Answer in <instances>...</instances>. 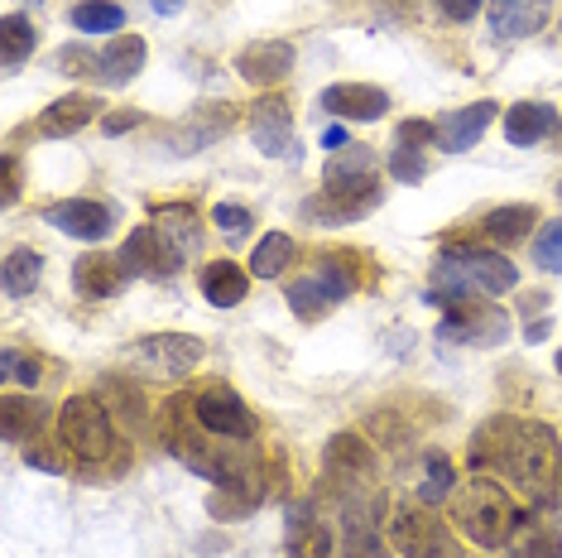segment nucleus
Here are the masks:
<instances>
[{
	"label": "nucleus",
	"instance_id": "1",
	"mask_svg": "<svg viewBox=\"0 0 562 558\" xmlns=\"http://www.w3.org/2000/svg\"><path fill=\"white\" fill-rule=\"evenodd\" d=\"M471 467L476 472H505L509 487L524 491L529 501H548L562 481V448L548 424H533V418H491L481 424L476 448H471Z\"/></svg>",
	"mask_w": 562,
	"mask_h": 558
},
{
	"label": "nucleus",
	"instance_id": "2",
	"mask_svg": "<svg viewBox=\"0 0 562 558\" xmlns=\"http://www.w3.org/2000/svg\"><path fill=\"white\" fill-rule=\"evenodd\" d=\"M193 208H159L149 226H135L116 260L125 275H173L193 250Z\"/></svg>",
	"mask_w": 562,
	"mask_h": 558
},
{
	"label": "nucleus",
	"instance_id": "3",
	"mask_svg": "<svg viewBox=\"0 0 562 558\" xmlns=\"http://www.w3.org/2000/svg\"><path fill=\"white\" fill-rule=\"evenodd\" d=\"M432 279L438 284L428 289V303H462V299H485V294H509L519 284V270L505 256H495V250L462 246V250L438 256Z\"/></svg>",
	"mask_w": 562,
	"mask_h": 558
},
{
	"label": "nucleus",
	"instance_id": "4",
	"mask_svg": "<svg viewBox=\"0 0 562 558\" xmlns=\"http://www.w3.org/2000/svg\"><path fill=\"white\" fill-rule=\"evenodd\" d=\"M452 520L462 525V535H471L481 544V549H501V544H509V535H515L519 511H515V501H509L505 487H495L485 472H476L462 491H457Z\"/></svg>",
	"mask_w": 562,
	"mask_h": 558
},
{
	"label": "nucleus",
	"instance_id": "5",
	"mask_svg": "<svg viewBox=\"0 0 562 558\" xmlns=\"http://www.w3.org/2000/svg\"><path fill=\"white\" fill-rule=\"evenodd\" d=\"M58 438L72 458L82 462H106L116 453V428H111L106 410H101L97 395H72L58 410Z\"/></svg>",
	"mask_w": 562,
	"mask_h": 558
},
{
	"label": "nucleus",
	"instance_id": "6",
	"mask_svg": "<svg viewBox=\"0 0 562 558\" xmlns=\"http://www.w3.org/2000/svg\"><path fill=\"white\" fill-rule=\"evenodd\" d=\"M202 361V342L188 333H155L125 347V366L145 380H183Z\"/></svg>",
	"mask_w": 562,
	"mask_h": 558
},
{
	"label": "nucleus",
	"instance_id": "7",
	"mask_svg": "<svg viewBox=\"0 0 562 558\" xmlns=\"http://www.w3.org/2000/svg\"><path fill=\"white\" fill-rule=\"evenodd\" d=\"M390 544L404 558H462L457 539L447 535V525L432 511H418V505H404L390 520Z\"/></svg>",
	"mask_w": 562,
	"mask_h": 558
},
{
	"label": "nucleus",
	"instance_id": "8",
	"mask_svg": "<svg viewBox=\"0 0 562 558\" xmlns=\"http://www.w3.org/2000/svg\"><path fill=\"white\" fill-rule=\"evenodd\" d=\"M438 337L457 342V347H501L509 337V319L501 309H485L481 299H462V303H447Z\"/></svg>",
	"mask_w": 562,
	"mask_h": 558
},
{
	"label": "nucleus",
	"instance_id": "9",
	"mask_svg": "<svg viewBox=\"0 0 562 558\" xmlns=\"http://www.w3.org/2000/svg\"><path fill=\"white\" fill-rule=\"evenodd\" d=\"M193 414H198V424L207 428L212 438H250L255 434V418L246 410V400L236 395V390H226V386H207L198 395L193 404Z\"/></svg>",
	"mask_w": 562,
	"mask_h": 558
},
{
	"label": "nucleus",
	"instance_id": "10",
	"mask_svg": "<svg viewBox=\"0 0 562 558\" xmlns=\"http://www.w3.org/2000/svg\"><path fill=\"white\" fill-rule=\"evenodd\" d=\"M347 294H351V270L341 260H323V270L299 279V284L289 289V309L299 313V319H317V313L341 303Z\"/></svg>",
	"mask_w": 562,
	"mask_h": 558
},
{
	"label": "nucleus",
	"instance_id": "11",
	"mask_svg": "<svg viewBox=\"0 0 562 558\" xmlns=\"http://www.w3.org/2000/svg\"><path fill=\"white\" fill-rule=\"evenodd\" d=\"M491 121H495V101H471V107L452 111V116L432 121V140H438V149H447V155H462V149H471L491 131Z\"/></svg>",
	"mask_w": 562,
	"mask_h": 558
},
{
	"label": "nucleus",
	"instance_id": "12",
	"mask_svg": "<svg viewBox=\"0 0 562 558\" xmlns=\"http://www.w3.org/2000/svg\"><path fill=\"white\" fill-rule=\"evenodd\" d=\"M250 140L265 149L270 159H284L293 155V121H289V107L279 97H265V101H255L250 107Z\"/></svg>",
	"mask_w": 562,
	"mask_h": 558
},
{
	"label": "nucleus",
	"instance_id": "13",
	"mask_svg": "<svg viewBox=\"0 0 562 558\" xmlns=\"http://www.w3.org/2000/svg\"><path fill=\"white\" fill-rule=\"evenodd\" d=\"M548 15H553V0H491V34L529 40L548 24Z\"/></svg>",
	"mask_w": 562,
	"mask_h": 558
},
{
	"label": "nucleus",
	"instance_id": "14",
	"mask_svg": "<svg viewBox=\"0 0 562 558\" xmlns=\"http://www.w3.org/2000/svg\"><path fill=\"white\" fill-rule=\"evenodd\" d=\"M48 222H54L58 232H68L72 241H101L111 232V208L106 202H92V198H72V202H54Z\"/></svg>",
	"mask_w": 562,
	"mask_h": 558
},
{
	"label": "nucleus",
	"instance_id": "15",
	"mask_svg": "<svg viewBox=\"0 0 562 558\" xmlns=\"http://www.w3.org/2000/svg\"><path fill=\"white\" fill-rule=\"evenodd\" d=\"M323 107L337 111V116H347V121H375V116H385L390 97L380 92V87H366V82H341V87H327L323 92Z\"/></svg>",
	"mask_w": 562,
	"mask_h": 558
},
{
	"label": "nucleus",
	"instance_id": "16",
	"mask_svg": "<svg viewBox=\"0 0 562 558\" xmlns=\"http://www.w3.org/2000/svg\"><path fill=\"white\" fill-rule=\"evenodd\" d=\"M558 131V111L548 101H519L505 111V140L509 145H539Z\"/></svg>",
	"mask_w": 562,
	"mask_h": 558
},
{
	"label": "nucleus",
	"instance_id": "17",
	"mask_svg": "<svg viewBox=\"0 0 562 558\" xmlns=\"http://www.w3.org/2000/svg\"><path fill=\"white\" fill-rule=\"evenodd\" d=\"M240 78L246 82H255V87H270V82H279L284 72L293 68V48L284 44V40H274V44H255V48H246L240 54Z\"/></svg>",
	"mask_w": 562,
	"mask_h": 558
},
{
	"label": "nucleus",
	"instance_id": "18",
	"mask_svg": "<svg viewBox=\"0 0 562 558\" xmlns=\"http://www.w3.org/2000/svg\"><path fill=\"white\" fill-rule=\"evenodd\" d=\"M246 289H250L246 270L232 260H212L207 270H202V294H207L212 309H236V303L246 299Z\"/></svg>",
	"mask_w": 562,
	"mask_h": 558
},
{
	"label": "nucleus",
	"instance_id": "19",
	"mask_svg": "<svg viewBox=\"0 0 562 558\" xmlns=\"http://www.w3.org/2000/svg\"><path fill=\"white\" fill-rule=\"evenodd\" d=\"M92 116H97V101L78 92V97H58L54 107H48V111H44V116L34 121V125H40V135L58 140V135H78V131H82V125L92 121Z\"/></svg>",
	"mask_w": 562,
	"mask_h": 558
},
{
	"label": "nucleus",
	"instance_id": "20",
	"mask_svg": "<svg viewBox=\"0 0 562 558\" xmlns=\"http://www.w3.org/2000/svg\"><path fill=\"white\" fill-rule=\"evenodd\" d=\"M121 260L111 256H82L78 265H72V284L82 289L87 299H111L121 289Z\"/></svg>",
	"mask_w": 562,
	"mask_h": 558
},
{
	"label": "nucleus",
	"instance_id": "21",
	"mask_svg": "<svg viewBox=\"0 0 562 558\" xmlns=\"http://www.w3.org/2000/svg\"><path fill=\"white\" fill-rule=\"evenodd\" d=\"M327 472H337V477H370V472H375V453L361 443V434H337L327 443Z\"/></svg>",
	"mask_w": 562,
	"mask_h": 558
},
{
	"label": "nucleus",
	"instance_id": "22",
	"mask_svg": "<svg viewBox=\"0 0 562 558\" xmlns=\"http://www.w3.org/2000/svg\"><path fill=\"white\" fill-rule=\"evenodd\" d=\"M533 222H539V212L529 208V202H509V208H495L491 217H485V236L509 246V241H524L533 232Z\"/></svg>",
	"mask_w": 562,
	"mask_h": 558
},
{
	"label": "nucleus",
	"instance_id": "23",
	"mask_svg": "<svg viewBox=\"0 0 562 558\" xmlns=\"http://www.w3.org/2000/svg\"><path fill=\"white\" fill-rule=\"evenodd\" d=\"M145 68V44L135 40V34H125L111 48H101V78L106 82H131L135 72Z\"/></svg>",
	"mask_w": 562,
	"mask_h": 558
},
{
	"label": "nucleus",
	"instance_id": "24",
	"mask_svg": "<svg viewBox=\"0 0 562 558\" xmlns=\"http://www.w3.org/2000/svg\"><path fill=\"white\" fill-rule=\"evenodd\" d=\"M505 558H562V539L548 525H533V520H529L519 535H509Z\"/></svg>",
	"mask_w": 562,
	"mask_h": 558
},
{
	"label": "nucleus",
	"instance_id": "25",
	"mask_svg": "<svg viewBox=\"0 0 562 558\" xmlns=\"http://www.w3.org/2000/svg\"><path fill=\"white\" fill-rule=\"evenodd\" d=\"M40 275H44V256H40V250H10V256H5V270H0L10 299L30 294V289L40 284Z\"/></svg>",
	"mask_w": 562,
	"mask_h": 558
},
{
	"label": "nucleus",
	"instance_id": "26",
	"mask_svg": "<svg viewBox=\"0 0 562 558\" xmlns=\"http://www.w3.org/2000/svg\"><path fill=\"white\" fill-rule=\"evenodd\" d=\"M72 24L82 34H116L125 24V10L116 0H82V5H72Z\"/></svg>",
	"mask_w": 562,
	"mask_h": 558
},
{
	"label": "nucleus",
	"instance_id": "27",
	"mask_svg": "<svg viewBox=\"0 0 562 558\" xmlns=\"http://www.w3.org/2000/svg\"><path fill=\"white\" fill-rule=\"evenodd\" d=\"M293 256V241L284 232H270L255 246V256H250V275H260V279H274V275H284V265Z\"/></svg>",
	"mask_w": 562,
	"mask_h": 558
},
{
	"label": "nucleus",
	"instance_id": "28",
	"mask_svg": "<svg viewBox=\"0 0 562 558\" xmlns=\"http://www.w3.org/2000/svg\"><path fill=\"white\" fill-rule=\"evenodd\" d=\"M341 558H385V544H380V535L361 520V511H351L347 539H341Z\"/></svg>",
	"mask_w": 562,
	"mask_h": 558
},
{
	"label": "nucleus",
	"instance_id": "29",
	"mask_svg": "<svg viewBox=\"0 0 562 558\" xmlns=\"http://www.w3.org/2000/svg\"><path fill=\"white\" fill-rule=\"evenodd\" d=\"M0 30H5V68H15V63H24L34 48V24L24 15H5Z\"/></svg>",
	"mask_w": 562,
	"mask_h": 558
},
{
	"label": "nucleus",
	"instance_id": "30",
	"mask_svg": "<svg viewBox=\"0 0 562 558\" xmlns=\"http://www.w3.org/2000/svg\"><path fill=\"white\" fill-rule=\"evenodd\" d=\"M34 418H40V404L24 400V395H5V438L20 443L34 434Z\"/></svg>",
	"mask_w": 562,
	"mask_h": 558
},
{
	"label": "nucleus",
	"instance_id": "31",
	"mask_svg": "<svg viewBox=\"0 0 562 558\" xmlns=\"http://www.w3.org/2000/svg\"><path fill=\"white\" fill-rule=\"evenodd\" d=\"M452 481H457L452 462H447L442 453H432V458H428V481H424V487H418V501H424V505H438V501H447V491H452Z\"/></svg>",
	"mask_w": 562,
	"mask_h": 558
},
{
	"label": "nucleus",
	"instance_id": "32",
	"mask_svg": "<svg viewBox=\"0 0 562 558\" xmlns=\"http://www.w3.org/2000/svg\"><path fill=\"white\" fill-rule=\"evenodd\" d=\"M293 558H331V529L303 515V535H293Z\"/></svg>",
	"mask_w": 562,
	"mask_h": 558
},
{
	"label": "nucleus",
	"instance_id": "33",
	"mask_svg": "<svg viewBox=\"0 0 562 558\" xmlns=\"http://www.w3.org/2000/svg\"><path fill=\"white\" fill-rule=\"evenodd\" d=\"M0 380H5V386H30L34 390V386H40V361L10 347L5 357H0Z\"/></svg>",
	"mask_w": 562,
	"mask_h": 558
},
{
	"label": "nucleus",
	"instance_id": "34",
	"mask_svg": "<svg viewBox=\"0 0 562 558\" xmlns=\"http://www.w3.org/2000/svg\"><path fill=\"white\" fill-rule=\"evenodd\" d=\"M533 260H539L543 270L562 275V222H548L539 232V241H533Z\"/></svg>",
	"mask_w": 562,
	"mask_h": 558
},
{
	"label": "nucleus",
	"instance_id": "35",
	"mask_svg": "<svg viewBox=\"0 0 562 558\" xmlns=\"http://www.w3.org/2000/svg\"><path fill=\"white\" fill-rule=\"evenodd\" d=\"M390 174L400 183H418L424 179V155H418L414 145H394V155H390Z\"/></svg>",
	"mask_w": 562,
	"mask_h": 558
},
{
	"label": "nucleus",
	"instance_id": "36",
	"mask_svg": "<svg viewBox=\"0 0 562 558\" xmlns=\"http://www.w3.org/2000/svg\"><path fill=\"white\" fill-rule=\"evenodd\" d=\"M212 222L222 226L226 236H246L250 226H255V222H250V212L240 208V202H216V208H212Z\"/></svg>",
	"mask_w": 562,
	"mask_h": 558
},
{
	"label": "nucleus",
	"instance_id": "37",
	"mask_svg": "<svg viewBox=\"0 0 562 558\" xmlns=\"http://www.w3.org/2000/svg\"><path fill=\"white\" fill-rule=\"evenodd\" d=\"M481 5H485V0H438V10L447 20H471Z\"/></svg>",
	"mask_w": 562,
	"mask_h": 558
},
{
	"label": "nucleus",
	"instance_id": "38",
	"mask_svg": "<svg viewBox=\"0 0 562 558\" xmlns=\"http://www.w3.org/2000/svg\"><path fill=\"white\" fill-rule=\"evenodd\" d=\"M424 140H432V125L428 121H404L400 125V145H424Z\"/></svg>",
	"mask_w": 562,
	"mask_h": 558
},
{
	"label": "nucleus",
	"instance_id": "39",
	"mask_svg": "<svg viewBox=\"0 0 562 558\" xmlns=\"http://www.w3.org/2000/svg\"><path fill=\"white\" fill-rule=\"evenodd\" d=\"M135 121H139L135 111H116V116H106V125H101V131H106V135H125Z\"/></svg>",
	"mask_w": 562,
	"mask_h": 558
},
{
	"label": "nucleus",
	"instance_id": "40",
	"mask_svg": "<svg viewBox=\"0 0 562 558\" xmlns=\"http://www.w3.org/2000/svg\"><path fill=\"white\" fill-rule=\"evenodd\" d=\"M20 198V169H15V159H5V202H15Z\"/></svg>",
	"mask_w": 562,
	"mask_h": 558
},
{
	"label": "nucleus",
	"instance_id": "41",
	"mask_svg": "<svg viewBox=\"0 0 562 558\" xmlns=\"http://www.w3.org/2000/svg\"><path fill=\"white\" fill-rule=\"evenodd\" d=\"M327 149H337V145H347V131H327V140H323Z\"/></svg>",
	"mask_w": 562,
	"mask_h": 558
},
{
	"label": "nucleus",
	"instance_id": "42",
	"mask_svg": "<svg viewBox=\"0 0 562 558\" xmlns=\"http://www.w3.org/2000/svg\"><path fill=\"white\" fill-rule=\"evenodd\" d=\"M548 337V319L543 323H529V342H543Z\"/></svg>",
	"mask_w": 562,
	"mask_h": 558
},
{
	"label": "nucleus",
	"instance_id": "43",
	"mask_svg": "<svg viewBox=\"0 0 562 558\" xmlns=\"http://www.w3.org/2000/svg\"><path fill=\"white\" fill-rule=\"evenodd\" d=\"M155 10H159V15H173V10H178V0H155Z\"/></svg>",
	"mask_w": 562,
	"mask_h": 558
},
{
	"label": "nucleus",
	"instance_id": "44",
	"mask_svg": "<svg viewBox=\"0 0 562 558\" xmlns=\"http://www.w3.org/2000/svg\"><path fill=\"white\" fill-rule=\"evenodd\" d=\"M558 371H562V351H558Z\"/></svg>",
	"mask_w": 562,
	"mask_h": 558
}]
</instances>
